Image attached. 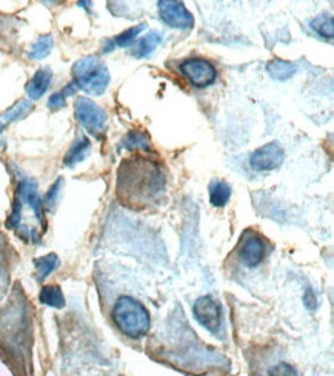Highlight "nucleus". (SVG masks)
I'll use <instances>...</instances> for the list:
<instances>
[{"label": "nucleus", "mask_w": 334, "mask_h": 376, "mask_svg": "<svg viewBox=\"0 0 334 376\" xmlns=\"http://www.w3.org/2000/svg\"><path fill=\"white\" fill-rule=\"evenodd\" d=\"M194 318L198 319L200 326H204L209 332L216 333L222 322V310L220 304L213 296H202L193 306Z\"/></svg>", "instance_id": "423d86ee"}, {"label": "nucleus", "mask_w": 334, "mask_h": 376, "mask_svg": "<svg viewBox=\"0 0 334 376\" xmlns=\"http://www.w3.org/2000/svg\"><path fill=\"white\" fill-rule=\"evenodd\" d=\"M160 42H162V32H157V31L149 32V34L142 37L140 41L137 42L136 48L133 50V55L136 57H147L152 55Z\"/></svg>", "instance_id": "4468645a"}, {"label": "nucleus", "mask_w": 334, "mask_h": 376, "mask_svg": "<svg viewBox=\"0 0 334 376\" xmlns=\"http://www.w3.org/2000/svg\"><path fill=\"white\" fill-rule=\"evenodd\" d=\"M74 85L90 95L105 93L109 83V72L99 57L88 56L77 61L73 67Z\"/></svg>", "instance_id": "20e7f679"}, {"label": "nucleus", "mask_w": 334, "mask_h": 376, "mask_svg": "<svg viewBox=\"0 0 334 376\" xmlns=\"http://www.w3.org/2000/svg\"><path fill=\"white\" fill-rule=\"evenodd\" d=\"M61 187H62V177H59L54 186L50 188L47 196H45V204H47L48 207H52L56 204V197L59 196V190H61Z\"/></svg>", "instance_id": "b1692460"}, {"label": "nucleus", "mask_w": 334, "mask_h": 376, "mask_svg": "<svg viewBox=\"0 0 334 376\" xmlns=\"http://www.w3.org/2000/svg\"><path fill=\"white\" fill-rule=\"evenodd\" d=\"M147 28V25L145 23H142V25H137V26H133V28H129L127 31H123L122 34L117 36L114 39V42L116 45H119V47H127V45H129L131 42L134 41V37L139 34V32L142 30H145Z\"/></svg>", "instance_id": "4be33fe9"}, {"label": "nucleus", "mask_w": 334, "mask_h": 376, "mask_svg": "<svg viewBox=\"0 0 334 376\" xmlns=\"http://www.w3.org/2000/svg\"><path fill=\"white\" fill-rule=\"evenodd\" d=\"M91 150V142L87 139V137H79V139L73 144V147L70 148V151L67 153V156H65L63 159V164L68 165V167H71V165H76L79 162H82L85 157L88 156Z\"/></svg>", "instance_id": "ddd939ff"}, {"label": "nucleus", "mask_w": 334, "mask_h": 376, "mask_svg": "<svg viewBox=\"0 0 334 376\" xmlns=\"http://www.w3.org/2000/svg\"><path fill=\"white\" fill-rule=\"evenodd\" d=\"M313 30L325 39L333 37V19L330 16H320L311 22Z\"/></svg>", "instance_id": "412c9836"}, {"label": "nucleus", "mask_w": 334, "mask_h": 376, "mask_svg": "<svg viewBox=\"0 0 334 376\" xmlns=\"http://www.w3.org/2000/svg\"><path fill=\"white\" fill-rule=\"evenodd\" d=\"M10 227L16 230L25 241L39 242L41 239L45 230L43 206L37 193L36 182L32 179H23L19 184Z\"/></svg>", "instance_id": "f03ea898"}, {"label": "nucleus", "mask_w": 334, "mask_h": 376, "mask_svg": "<svg viewBox=\"0 0 334 376\" xmlns=\"http://www.w3.org/2000/svg\"><path fill=\"white\" fill-rule=\"evenodd\" d=\"M265 256V246L258 236H251L242 244L240 248V261L245 264L247 267H256L264 261Z\"/></svg>", "instance_id": "9d476101"}, {"label": "nucleus", "mask_w": 334, "mask_h": 376, "mask_svg": "<svg viewBox=\"0 0 334 376\" xmlns=\"http://www.w3.org/2000/svg\"><path fill=\"white\" fill-rule=\"evenodd\" d=\"M52 43H54V39H52V36H50V34L41 36L34 42V45H32V48L30 51V57L31 59L47 57L52 50Z\"/></svg>", "instance_id": "a211bd4d"}, {"label": "nucleus", "mask_w": 334, "mask_h": 376, "mask_svg": "<svg viewBox=\"0 0 334 376\" xmlns=\"http://www.w3.org/2000/svg\"><path fill=\"white\" fill-rule=\"evenodd\" d=\"M36 268L39 279H45L48 275H51L59 267V258L54 253H50L47 256L36 259Z\"/></svg>", "instance_id": "f3484780"}, {"label": "nucleus", "mask_w": 334, "mask_h": 376, "mask_svg": "<svg viewBox=\"0 0 334 376\" xmlns=\"http://www.w3.org/2000/svg\"><path fill=\"white\" fill-rule=\"evenodd\" d=\"M305 302H306V307H309V308H313L314 304H316V298H314V295H313L311 290H309V292H306Z\"/></svg>", "instance_id": "a878e982"}, {"label": "nucleus", "mask_w": 334, "mask_h": 376, "mask_svg": "<svg viewBox=\"0 0 334 376\" xmlns=\"http://www.w3.org/2000/svg\"><path fill=\"white\" fill-rule=\"evenodd\" d=\"M76 116L77 121L81 122L90 133L99 136L105 131L107 125V113L99 105H96L93 101L87 97H79L76 101Z\"/></svg>", "instance_id": "39448f33"}, {"label": "nucleus", "mask_w": 334, "mask_h": 376, "mask_svg": "<svg viewBox=\"0 0 334 376\" xmlns=\"http://www.w3.org/2000/svg\"><path fill=\"white\" fill-rule=\"evenodd\" d=\"M122 145L127 150H142V151L149 150L148 137L143 133H140V131H131L129 135H127L125 139H123Z\"/></svg>", "instance_id": "6ab92c4d"}, {"label": "nucleus", "mask_w": 334, "mask_h": 376, "mask_svg": "<svg viewBox=\"0 0 334 376\" xmlns=\"http://www.w3.org/2000/svg\"><path fill=\"white\" fill-rule=\"evenodd\" d=\"M180 70L196 87H208L216 81V68L205 59H188L180 65Z\"/></svg>", "instance_id": "6e6552de"}, {"label": "nucleus", "mask_w": 334, "mask_h": 376, "mask_svg": "<svg viewBox=\"0 0 334 376\" xmlns=\"http://www.w3.org/2000/svg\"><path fill=\"white\" fill-rule=\"evenodd\" d=\"M51 79H52V72L50 68L39 70L36 75L32 76L30 83L26 85V93H28V97L32 99V101L41 99L45 95V91L48 90Z\"/></svg>", "instance_id": "9b49d317"}, {"label": "nucleus", "mask_w": 334, "mask_h": 376, "mask_svg": "<svg viewBox=\"0 0 334 376\" xmlns=\"http://www.w3.org/2000/svg\"><path fill=\"white\" fill-rule=\"evenodd\" d=\"M285 161V151L278 142H270L258 148L250 157V165L256 171L276 170Z\"/></svg>", "instance_id": "0eeeda50"}, {"label": "nucleus", "mask_w": 334, "mask_h": 376, "mask_svg": "<svg viewBox=\"0 0 334 376\" xmlns=\"http://www.w3.org/2000/svg\"><path fill=\"white\" fill-rule=\"evenodd\" d=\"M165 173L154 159L137 155L122 162L117 175V190L125 202L145 207L165 190Z\"/></svg>", "instance_id": "f257e3e1"}, {"label": "nucleus", "mask_w": 334, "mask_h": 376, "mask_svg": "<svg viewBox=\"0 0 334 376\" xmlns=\"http://www.w3.org/2000/svg\"><path fill=\"white\" fill-rule=\"evenodd\" d=\"M267 71L273 79H278V81H286V79H290L296 75L298 67L293 62L274 59V61H271L267 65Z\"/></svg>", "instance_id": "f8f14e48"}, {"label": "nucleus", "mask_w": 334, "mask_h": 376, "mask_svg": "<svg viewBox=\"0 0 334 376\" xmlns=\"http://www.w3.org/2000/svg\"><path fill=\"white\" fill-rule=\"evenodd\" d=\"M231 196V188L224 181H214L209 186V202L214 207H224Z\"/></svg>", "instance_id": "2eb2a0df"}, {"label": "nucleus", "mask_w": 334, "mask_h": 376, "mask_svg": "<svg viewBox=\"0 0 334 376\" xmlns=\"http://www.w3.org/2000/svg\"><path fill=\"white\" fill-rule=\"evenodd\" d=\"M159 14L162 21L173 28L188 30L194 25L193 14L180 2H159Z\"/></svg>", "instance_id": "1a4fd4ad"}, {"label": "nucleus", "mask_w": 334, "mask_h": 376, "mask_svg": "<svg viewBox=\"0 0 334 376\" xmlns=\"http://www.w3.org/2000/svg\"><path fill=\"white\" fill-rule=\"evenodd\" d=\"M41 302L45 306L54 307V308H63L65 307V296L59 286H45L41 290Z\"/></svg>", "instance_id": "dca6fc26"}, {"label": "nucleus", "mask_w": 334, "mask_h": 376, "mask_svg": "<svg viewBox=\"0 0 334 376\" xmlns=\"http://www.w3.org/2000/svg\"><path fill=\"white\" fill-rule=\"evenodd\" d=\"M65 96L63 95V91H59V93L56 95H52L50 97V101H48V105H50V108L51 110H57V108H62L63 105H65Z\"/></svg>", "instance_id": "393cba45"}, {"label": "nucleus", "mask_w": 334, "mask_h": 376, "mask_svg": "<svg viewBox=\"0 0 334 376\" xmlns=\"http://www.w3.org/2000/svg\"><path fill=\"white\" fill-rule=\"evenodd\" d=\"M113 319L122 333L134 339L147 335L152 326L148 310L129 296H122L117 299L113 308Z\"/></svg>", "instance_id": "7ed1b4c3"}, {"label": "nucleus", "mask_w": 334, "mask_h": 376, "mask_svg": "<svg viewBox=\"0 0 334 376\" xmlns=\"http://www.w3.org/2000/svg\"><path fill=\"white\" fill-rule=\"evenodd\" d=\"M268 376H298V372L294 370L293 366L286 364V362H280V364L268 370Z\"/></svg>", "instance_id": "5701e85b"}, {"label": "nucleus", "mask_w": 334, "mask_h": 376, "mask_svg": "<svg viewBox=\"0 0 334 376\" xmlns=\"http://www.w3.org/2000/svg\"><path fill=\"white\" fill-rule=\"evenodd\" d=\"M32 110V105L30 101H21L17 102L14 107H11L6 113L2 116L3 122H14L19 121V119L25 117Z\"/></svg>", "instance_id": "aec40b11"}, {"label": "nucleus", "mask_w": 334, "mask_h": 376, "mask_svg": "<svg viewBox=\"0 0 334 376\" xmlns=\"http://www.w3.org/2000/svg\"><path fill=\"white\" fill-rule=\"evenodd\" d=\"M2 128H3V123H2V121H0V133H2Z\"/></svg>", "instance_id": "bb28decb"}]
</instances>
